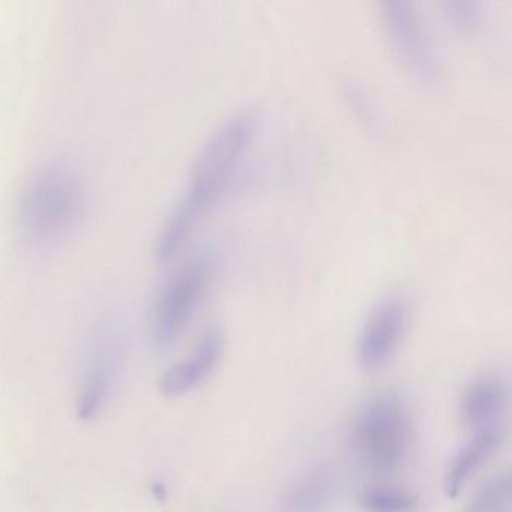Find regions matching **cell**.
<instances>
[{
  "label": "cell",
  "mask_w": 512,
  "mask_h": 512,
  "mask_svg": "<svg viewBox=\"0 0 512 512\" xmlns=\"http://www.w3.org/2000/svg\"><path fill=\"white\" fill-rule=\"evenodd\" d=\"M256 122L254 107H239L209 134L194 160L181 199L161 227L155 244L158 262L172 260L226 194L250 145Z\"/></svg>",
  "instance_id": "obj_1"
},
{
  "label": "cell",
  "mask_w": 512,
  "mask_h": 512,
  "mask_svg": "<svg viewBox=\"0 0 512 512\" xmlns=\"http://www.w3.org/2000/svg\"><path fill=\"white\" fill-rule=\"evenodd\" d=\"M352 448L371 475L386 478L400 472L412 446V424L400 397L379 394L356 413Z\"/></svg>",
  "instance_id": "obj_2"
},
{
  "label": "cell",
  "mask_w": 512,
  "mask_h": 512,
  "mask_svg": "<svg viewBox=\"0 0 512 512\" xmlns=\"http://www.w3.org/2000/svg\"><path fill=\"white\" fill-rule=\"evenodd\" d=\"M80 208L79 179L67 167L52 164L38 170L20 194V230L31 241H50L73 226Z\"/></svg>",
  "instance_id": "obj_3"
},
{
  "label": "cell",
  "mask_w": 512,
  "mask_h": 512,
  "mask_svg": "<svg viewBox=\"0 0 512 512\" xmlns=\"http://www.w3.org/2000/svg\"><path fill=\"white\" fill-rule=\"evenodd\" d=\"M217 256L209 248L194 253L161 289L152 317V334L161 349L173 346L196 316L214 277Z\"/></svg>",
  "instance_id": "obj_4"
},
{
  "label": "cell",
  "mask_w": 512,
  "mask_h": 512,
  "mask_svg": "<svg viewBox=\"0 0 512 512\" xmlns=\"http://www.w3.org/2000/svg\"><path fill=\"white\" fill-rule=\"evenodd\" d=\"M382 19L391 46L406 67L422 82H436L442 65L418 7L410 0H388L382 5Z\"/></svg>",
  "instance_id": "obj_5"
},
{
  "label": "cell",
  "mask_w": 512,
  "mask_h": 512,
  "mask_svg": "<svg viewBox=\"0 0 512 512\" xmlns=\"http://www.w3.org/2000/svg\"><path fill=\"white\" fill-rule=\"evenodd\" d=\"M412 304L404 293L391 292L376 302L359 332V365L376 371L385 367L397 352L409 329Z\"/></svg>",
  "instance_id": "obj_6"
},
{
  "label": "cell",
  "mask_w": 512,
  "mask_h": 512,
  "mask_svg": "<svg viewBox=\"0 0 512 512\" xmlns=\"http://www.w3.org/2000/svg\"><path fill=\"white\" fill-rule=\"evenodd\" d=\"M118 374L119 358L115 343L100 341L88 356L77 388L76 413L79 419L94 421L107 409L115 392Z\"/></svg>",
  "instance_id": "obj_7"
},
{
  "label": "cell",
  "mask_w": 512,
  "mask_h": 512,
  "mask_svg": "<svg viewBox=\"0 0 512 512\" xmlns=\"http://www.w3.org/2000/svg\"><path fill=\"white\" fill-rule=\"evenodd\" d=\"M509 385L497 374H484L467 383L460 398V418L470 434L505 430Z\"/></svg>",
  "instance_id": "obj_8"
},
{
  "label": "cell",
  "mask_w": 512,
  "mask_h": 512,
  "mask_svg": "<svg viewBox=\"0 0 512 512\" xmlns=\"http://www.w3.org/2000/svg\"><path fill=\"white\" fill-rule=\"evenodd\" d=\"M223 334L220 329L206 331L190 353L161 376V394L178 398L202 386L214 373L223 355Z\"/></svg>",
  "instance_id": "obj_9"
},
{
  "label": "cell",
  "mask_w": 512,
  "mask_h": 512,
  "mask_svg": "<svg viewBox=\"0 0 512 512\" xmlns=\"http://www.w3.org/2000/svg\"><path fill=\"white\" fill-rule=\"evenodd\" d=\"M505 437V430L484 431L470 434L449 463L445 476V490L449 497H457L467 482L493 457Z\"/></svg>",
  "instance_id": "obj_10"
},
{
  "label": "cell",
  "mask_w": 512,
  "mask_h": 512,
  "mask_svg": "<svg viewBox=\"0 0 512 512\" xmlns=\"http://www.w3.org/2000/svg\"><path fill=\"white\" fill-rule=\"evenodd\" d=\"M334 497V481L325 469L311 470L286 488L280 499L283 512H325Z\"/></svg>",
  "instance_id": "obj_11"
},
{
  "label": "cell",
  "mask_w": 512,
  "mask_h": 512,
  "mask_svg": "<svg viewBox=\"0 0 512 512\" xmlns=\"http://www.w3.org/2000/svg\"><path fill=\"white\" fill-rule=\"evenodd\" d=\"M464 512H512V479L497 473L484 482L467 503Z\"/></svg>",
  "instance_id": "obj_12"
},
{
  "label": "cell",
  "mask_w": 512,
  "mask_h": 512,
  "mask_svg": "<svg viewBox=\"0 0 512 512\" xmlns=\"http://www.w3.org/2000/svg\"><path fill=\"white\" fill-rule=\"evenodd\" d=\"M365 512H416L418 500L413 494L394 487H373L362 493Z\"/></svg>",
  "instance_id": "obj_13"
},
{
  "label": "cell",
  "mask_w": 512,
  "mask_h": 512,
  "mask_svg": "<svg viewBox=\"0 0 512 512\" xmlns=\"http://www.w3.org/2000/svg\"><path fill=\"white\" fill-rule=\"evenodd\" d=\"M346 97L352 109H355L356 115H358L362 121L367 122L368 127L374 128L379 125V112H377L373 100L368 97L364 89L359 88L355 83L347 85Z\"/></svg>",
  "instance_id": "obj_14"
},
{
  "label": "cell",
  "mask_w": 512,
  "mask_h": 512,
  "mask_svg": "<svg viewBox=\"0 0 512 512\" xmlns=\"http://www.w3.org/2000/svg\"><path fill=\"white\" fill-rule=\"evenodd\" d=\"M445 13L452 25L463 31H470L478 23L476 5L467 0H448L445 2Z\"/></svg>",
  "instance_id": "obj_15"
}]
</instances>
